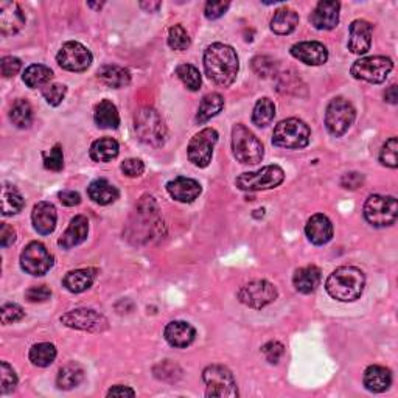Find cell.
<instances>
[{"mask_svg": "<svg viewBox=\"0 0 398 398\" xmlns=\"http://www.w3.org/2000/svg\"><path fill=\"white\" fill-rule=\"evenodd\" d=\"M204 71L208 80L213 81L216 86H230L240 71L236 52L230 45L221 43L208 45L204 53Z\"/></svg>", "mask_w": 398, "mask_h": 398, "instance_id": "6da1fadb", "label": "cell"}, {"mask_svg": "<svg viewBox=\"0 0 398 398\" xmlns=\"http://www.w3.org/2000/svg\"><path fill=\"white\" fill-rule=\"evenodd\" d=\"M364 272L355 266H341L327 278L325 288L333 299L339 302H353L364 291Z\"/></svg>", "mask_w": 398, "mask_h": 398, "instance_id": "7a4b0ae2", "label": "cell"}, {"mask_svg": "<svg viewBox=\"0 0 398 398\" xmlns=\"http://www.w3.org/2000/svg\"><path fill=\"white\" fill-rule=\"evenodd\" d=\"M134 129L137 137L145 145L159 148L166 141V127L156 109L142 108L138 109L134 118Z\"/></svg>", "mask_w": 398, "mask_h": 398, "instance_id": "3957f363", "label": "cell"}, {"mask_svg": "<svg viewBox=\"0 0 398 398\" xmlns=\"http://www.w3.org/2000/svg\"><path fill=\"white\" fill-rule=\"evenodd\" d=\"M311 131L308 125L299 118H286L274 128L272 143L286 150H302L310 143Z\"/></svg>", "mask_w": 398, "mask_h": 398, "instance_id": "277c9868", "label": "cell"}, {"mask_svg": "<svg viewBox=\"0 0 398 398\" xmlns=\"http://www.w3.org/2000/svg\"><path fill=\"white\" fill-rule=\"evenodd\" d=\"M232 150L241 164H258L264 156L263 143L244 125H235L232 129Z\"/></svg>", "mask_w": 398, "mask_h": 398, "instance_id": "5b68a950", "label": "cell"}, {"mask_svg": "<svg viewBox=\"0 0 398 398\" xmlns=\"http://www.w3.org/2000/svg\"><path fill=\"white\" fill-rule=\"evenodd\" d=\"M285 173L278 165H266L258 171L243 173L236 178L235 184L243 192H262L271 190L283 183Z\"/></svg>", "mask_w": 398, "mask_h": 398, "instance_id": "8992f818", "label": "cell"}, {"mask_svg": "<svg viewBox=\"0 0 398 398\" xmlns=\"http://www.w3.org/2000/svg\"><path fill=\"white\" fill-rule=\"evenodd\" d=\"M398 216V202L394 197L372 194L364 204V218L375 227H388L395 225Z\"/></svg>", "mask_w": 398, "mask_h": 398, "instance_id": "52a82bcc", "label": "cell"}, {"mask_svg": "<svg viewBox=\"0 0 398 398\" xmlns=\"http://www.w3.org/2000/svg\"><path fill=\"white\" fill-rule=\"evenodd\" d=\"M202 378L207 386V397H221V398H234L239 397L235 378L230 370L225 366L213 364L206 367Z\"/></svg>", "mask_w": 398, "mask_h": 398, "instance_id": "ba28073f", "label": "cell"}, {"mask_svg": "<svg viewBox=\"0 0 398 398\" xmlns=\"http://www.w3.org/2000/svg\"><path fill=\"white\" fill-rule=\"evenodd\" d=\"M356 117V111L350 101L346 99H334L330 101L325 111V127L328 132L336 137L344 136L352 127Z\"/></svg>", "mask_w": 398, "mask_h": 398, "instance_id": "9c48e42d", "label": "cell"}, {"mask_svg": "<svg viewBox=\"0 0 398 398\" xmlns=\"http://www.w3.org/2000/svg\"><path fill=\"white\" fill-rule=\"evenodd\" d=\"M394 62L386 57H369L355 61L352 66V75L356 80H364L372 85H380L386 81L389 73L392 72Z\"/></svg>", "mask_w": 398, "mask_h": 398, "instance_id": "30bf717a", "label": "cell"}, {"mask_svg": "<svg viewBox=\"0 0 398 398\" xmlns=\"http://www.w3.org/2000/svg\"><path fill=\"white\" fill-rule=\"evenodd\" d=\"M216 142H218V132L213 128H206L199 131L194 136L190 143H188L187 155L193 165L199 166V169H206L208 164L212 162L213 148Z\"/></svg>", "mask_w": 398, "mask_h": 398, "instance_id": "8fae6325", "label": "cell"}, {"mask_svg": "<svg viewBox=\"0 0 398 398\" xmlns=\"http://www.w3.org/2000/svg\"><path fill=\"white\" fill-rule=\"evenodd\" d=\"M20 266L30 276H44L53 266V255L43 243L33 241L20 254Z\"/></svg>", "mask_w": 398, "mask_h": 398, "instance_id": "7c38bea8", "label": "cell"}, {"mask_svg": "<svg viewBox=\"0 0 398 398\" xmlns=\"http://www.w3.org/2000/svg\"><path fill=\"white\" fill-rule=\"evenodd\" d=\"M277 299L276 286L268 280H254L244 285L239 291V300L249 308L260 310Z\"/></svg>", "mask_w": 398, "mask_h": 398, "instance_id": "4fadbf2b", "label": "cell"}, {"mask_svg": "<svg viewBox=\"0 0 398 398\" xmlns=\"http://www.w3.org/2000/svg\"><path fill=\"white\" fill-rule=\"evenodd\" d=\"M61 322L69 328L89 333H101L108 328V319L90 308H78L62 314Z\"/></svg>", "mask_w": 398, "mask_h": 398, "instance_id": "5bb4252c", "label": "cell"}, {"mask_svg": "<svg viewBox=\"0 0 398 398\" xmlns=\"http://www.w3.org/2000/svg\"><path fill=\"white\" fill-rule=\"evenodd\" d=\"M57 61L62 69L69 72H85L92 64V53L83 44L69 41L61 47Z\"/></svg>", "mask_w": 398, "mask_h": 398, "instance_id": "9a60e30c", "label": "cell"}, {"mask_svg": "<svg viewBox=\"0 0 398 398\" xmlns=\"http://www.w3.org/2000/svg\"><path fill=\"white\" fill-rule=\"evenodd\" d=\"M341 3L333 0H322L311 13L310 22L318 30H333L339 22Z\"/></svg>", "mask_w": 398, "mask_h": 398, "instance_id": "2e32d148", "label": "cell"}, {"mask_svg": "<svg viewBox=\"0 0 398 398\" xmlns=\"http://www.w3.org/2000/svg\"><path fill=\"white\" fill-rule=\"evenodd\" d=\"M291 55L306 66H322L328 59V50L316 41H306L291 47Z\"/></svg>", "mask_w": 398, "mask_h": 398, "instance_id": "e0dca14e", "label": "cell"}, {"mask_svg": "<svg viewBox=\"0 0 398 398\" xmlns=\"http://www.w3.org/2000/svg\"><path fill=\"white\" fill-rule=\"evenodd\" d=\"M25 25V16L16 2L0 3V31L3 36L16 34Z\"/></svg>", "mask_w": 398, "mask_h": 398, "instance_id": "ac0fdd59", "label": "cell"}, {"mask_svg": "<svg viewBox=\"0 0 398 398\" xmlns=\"http://www.w3.org/2000/svg\"><path fill=\"white\" fill-rule=\"evenodd\" d=\"M372 25L367 20H353L350 25V36H348V50L355 55H364L372 45Z\"/></svg>", "mask_w": 398, "mask_h": 398, "instance_id": "d6986e66", "label": "cell"}, {"mask_svg": "<svg viewBox=\"0 0 398 398\" xmlns=\"http://www.w3.org/2000/svg\"><path fill=\"white\" fill-rule=\"evenodd\" d=\"M57 220H58L57 208H55V206L50 204V202L43 201L34 206L31 213V221H33V227L38 234L50 235L55 227H57Z\"/></svg>", "mask_w": 398, "mask_h": 398, "instance_id": "ffe728a7", "label": "cell"}, {"mask_svg": "<svg viewBox=\"0 0 398 398\" xmlns=\"http://www.w3.org/2000/svg\"><path fill=\"white\" fill-rule=\"evenodd\" d=\"M166 192L170 193L173 199L179 202H193L194 199L199 198L202 188L198 180L180 176L166 184Z\"/></svg>", "mask_w": 398, "mask_h": 398, "instance_id": "44dd1931", "label": "cell"}, {"mask_svg": "<svg viewBox=\"0 0 398 398\" xmlns=\"http://www.w3.org/2000/svg\"><path fill=\"white\" fill-rule=\"evenodd\" d=\"M305 234L313 244L322 246V244H327L333 239V225L322 213L313 215L308 222H306Z\"/></svg>", "mask_w": 398, "mask_h": 398, "instance_id": "7402d4cb", "label": "cell"}, {"mask_svg": "<svg viewBox=\"0 0 398 398\" xmlns=\"http://www.w3.org/2000/svg\"><path fill=\"white\" fill-rule=\"evenodd\" d=\"M197 338V330L184 320H173L165 327V339L171 347L187 348Z\"/></svg>", "mask_w": 398, "mask_h": 398, "instance_id": "603a6c76", "label": "cell"}, {"mask_svg": "<svg viewBox=\"0 0 398 398\" xmlns=\"http://www.w3.org/2000/svg\"><path fill=\"white\" fill-rule=\"evenodd\" d=\"M87 234H89V221L86 216L78 215L71 221L67 230L58 240V244L62 249H72L75 246H78V244H81L83 241H86Z\"/></svg>", "mask_w": 398, "mask_h": 398, "instance_id": "cb8c5ba5", "label": "cell"}, {"mask_svg": "<svg viewBox=\"0 0 398 398\" xmlns=\"http://www.w3.org/2000/svg\"><path fill=\"white\" fill-rule=\"evenodd\" d=\"M392 384V374L383 366H370L364 372V386L370 392L380 394L388 390Z\"/></svg>", "mask_w": 398, "mask_h": 398, "instance_id": "d4e9b609", "label": "cell"}, {"mask_svg": "<svg viewBox=\"0 0 398 398\" xmlns=\"http://www.w3.org/2000/svg\"><path fill=\"white\" fill-rule=\"evenodd\" d=\"M89 198L92 199L95 204L108 206L113 204L118 199V190L117 187L113 185L106 179H97L87 188Z\"/></svg>", "mask_w": 398, "mask_h": 398, "instance_id": "484cf974", "label": "cell"}, {"mask_svg": "<svg viewBox=\"0 0 398 398\" xmlns=\"http://www.w3.org/2000/svg\"><path fill=\"white\" fill-rule=\"evenodd\" d=\"M94 120L101 129H115L120 125V115L113 101L103 100L95 106Z\"/></svg>", "mask_w": 398, "mask_h": 398, "instance_id": "4316f807", "label": "cell"}, {"mask_svg": "<svg viewBox=\"0 0 398 398\" xmlns=\"http://www.w3.org/2000/svg\"><path fill=\"white\" fill-rule=\"evenodd\" d=\"M292 283L294 288L302 292V294H310L318 288L320 283V269L318 266H305L296 271L294 277H292Z\"/></svg>", "mask_w": 398, "mask_h": 398, "instance_id": "83f0119b", "label": "cell"}, {"mask_svg": "<svg viewBox=\"0 0 398 398\" xmlns=\"http://www.w3.org/2000/svg\"><path fill=\"white\" fill-rule=\"evenodd\" d=\"M94 280H95V269H76L67 272L64 280H62V285L66 286L67 291L78 294V292L89 290L90 286H92Z\"/></svg>", "mask_w": 398, "mask_h": 398, "instance_id": "f1b7e54d", "label": "cell"}, {"mask_svg": "<svg viewBox=\"0 0 398 398\" xmlns=\"http://www.w3.org/2000/svg\"><path fill=\"white\" fill-rule=\"evenodd\" d=\"M99 80L106 85L108 87H114V89H120V87H127L131 83V73L123 69L120 66H103L99 71Z\"/></svg>", "mask_w": 398, "mask_h": 398, "instance_id": "f546056e", "label": "cell"}, {"mask_svg": "<svg viewBox=\"0 0 398 398\" xmlns=\"http://www.w3.org/2000/svg\"><path fill=\"white\" fill-rule=\"evenodd\" d=\"M299 25V15L294 10L290 8H280L276 11L274 17L271 20V30L276 34H290L296 30V27Z\"/></svg>", "mask_w": 398, "mask_h": 398, "instance_id": "4dcf8cb0", "label": "cell"}, {"mask_svg": "<svg viewBox=\"0 0 398 398\" xmlns=\"http://www.w3.org/2000/svg\"><path fill=\"white\" fill-rule=\"evenodd\" d=\"M118 151H120V146L115 138L104 137L100 141H95L90 146V157L95 162H109L118 156Z\"/></svg>", "mask_w": 398, "mask_h": 398, "instance_id": "1f68e13d", "label": "cell"}, {"mask_svg": "<svg viewBox=\"0 0 398 398\" xmlns=\"http://www.w3.org/2000/svg\"><path fill=\"white\" fill-rule=\"evenodd\" d=\"M222 108H225V99H222L220 94H216V92L207 94L199 104V109H198V114H197V122L199 125L208 122L215 115H218L222 111Z\"/></svg>", "mask_w": 398, "mask_h": 398, "instance_id": "d6a6232c", "label": "cell"}, {"mask_svg": "<svg viewBox=\"0 0 398 398\" xmlns=\"http://www.w3.org/2000/svg\"><path fill=\"white\" fill-rule=\"evenodd\" d=\"M83 380H85V370H83L80 364L71 362V364H66L64 367H61L58 378H57V384H58V388L62 390H71L78 386Z\"/></svg>", "mask_w": 398, "mask_h": 398, "instance_id": "836d02e7", "label": "cell"}, {"mask_svg": "<svg viewBox=\"0 0 398 398\" xmlns=\"http://www.w3.org/2000/svg\"><path fill=\"white\" fill-rule=\"evenodd\" d=\"M25 201L22 194L17 192L16 187L10 184H3L2 187V215L11 216L22 211Z\"/></svg>", "mask_w": 398, "mask_h": 398, "instance_id": "e575fe53", "label": "cell"}, {"mask_svg": "<svg viewBox=\"0 0 398 398\" xmlns=\"http://www.w3.org/2000/svg\"><path fill=\"white\" fill-rule=\"evenodd\" d=\"M22 78L27 86L31 89H36L41 86H47L48 83H50V80L53 78V72H52V69H48L47 66L33 64L25 69Z\"/></svg>", "mask_w": 398, "mask_h": 398, "instance_id": "d590c367", "label": "cell"}, {"mask_svg": "<svg viewBox=\"0 0 398 398\" xmlns=\"http://www.w3.org/2000/svg\"><path fill=\"white\" fill-rule=\"evenodd\" d=\"M30 361L38 367H47L57 358V348L50 342H39L30 348Z\"/></svg>", "mask_w": 398, "mask_h": 398, "instance_id": "8d00e7d4", "label": "cell"}, {"mask_svg": "<svg viewBox=\"0 0 398 398\" xmlns=\"http://www.w3.org/2000/svg\"><path fill=\"white\" fill-rule=\"evenodd\" d=\"M10 118L13 125H16L20 129L30 128L33 123V109L30 103L25 100H17L10 111Z\"/></svg>", "mask_w": 398, "mask_h": 398, "instance_id": "74e56055", "label": "cell"}, {"mask_svg": "<svg viewBox=\"0 0 398 398\" xmlns=\"http://www.w3.org/2000/svg\"><path fill=\"white\" fill-rule=\"evenodd\" d=\"M276 117V104L272 103L269 99H262L258 100L255 108H254V113H253V122L254 125L260 128L268 127L271 125V122L274 120Z\"/></svg>", "mask_w": 398, "mask_h": 398, "instance_id": "f35d334b", "label": "cell"}, {"mask_svg": "<svg viewBox=\"0 0 398 398\" xmlns=\"http://www.w3.org/2000/svg\"><path fill=\"white\" fill-rule=\"evenodd\" d=\"M176 75H178V78L187 86V89L193 90V92L199 90L202 80H201V73L197 67L192 64H180L176 69Z\"/></svg>", "mask_w": 398, "mask_h": 398, "instance_id": "ab89813d", "label": "cell"}, {"mask_svg": "<svg viewBox=\"0 0 398 398\" xmlns=\"http://www.w3.org/2000/svg\"><path fill=\"white\" fill-rule=\"evenodd\" d=\"M190 36L185 31V29L183 25H173L170 31H169V45L173 48V50H187L190 47Z\"/></svg>", "mask_w": 398, "mask_h": 398, "instance_id": "60d3db41", "label": "cell"}, {"mask_svg": "<svg viewBox=\"0 0 398 398\" xmlns=\"http://www.w3.org/2000/svg\"><path fill=\"white\" fill-rule=\"evenodd\" d=\"M17 386V375L13 367L6 361L0 364V392L8 394L13 392Z\"/></svg>", "mask_w": 398, "mask_h": 398, "instance_id": "b9f144b4", "label": "cell"}, {"mask_svg": "<svg viewBox=\"0 0 398 398\" xmlns=\"http://www.w3.org/2000/svg\"><path fill=\"white\" fill-rule=\"evenodd\" d=\"M397 152H398L397 137L389 138V141L383 145V150L380 152V162L383 165L389 166V169H397V166H398Z\"/></svg>", "mask_w": 398, "mask_h": 398, "instance_id": "7bdbcfd3", "label": "cell"}, {"mask_svg": "<svg viewBox=\"0 0 398 398\" xmlns=\"http://www.w3.org/2000/svg\"><path fill=\"white\" fill-rule=\"evenodd\" d=\"M44 166L50 171H61L64 166V156L59 145H55L50 152H44Z\"/></svg>", "mask_w": 398, "mask_h": 398, "instance_id": "ee69618b", "label": "cell"}, {"mask_svg": "<svg viewBox=\"0 0 398 398\" xmlns=\"http://www.w3.org/2000/svg\"><path fill=\"white\" fill-rule=\"evenodd\" d=\"M67 92V87L62 85H47L43 87V97L50 106H58L62 103Z\"/></svg>", "mask_w": 398, "mask_h": 398, "instance_id": "f6af8a7d", "label": "cell"}, {"mask_svg": "<svg viewBox=\"0 0 398 398\" xmlns=\"http://www.w3.org/2000/svg\"><path fill=\"white\" fill-rule=\"evenodd\" d=\"M276 61L269 57H255L253 59V71L258 76H271L276 72Z\"/></svg>", "mask_w": 398, "mask_h": 398, "instance_id": "bcb514c9", "label": "cell"}, {"mask_svg": "<svg viewBox=\"0 0 398 398\" xmlns=\"http://www.w3.org/2000/svg\"><path fill=\"white\" fill-rule=\"evenodd\" d=\"M2 324L8 325L13 322H17V320L22 319L25 316V311L22 310V306H19L17 304H5L2 306Z\"/></svg>", "mask_w": 398, "mask_h": 398, "instance_id": "7dc6e473", "label": "cell"}, {"mask_svg": "<svg viewBox=\"0 0 398 398\" xmlns=\"http://www.w3.org/2000/svg\"><path fill=\"white\" fill-rule=\"evenodd\" d=\"M262 352L264 355V358L268 360V362H271V364H277L285 353V347L283 344H280V342L271 341L262 347Z\"/></svg>", "mask_w": 398, "mask_h": 398, "instance_id": "c3c4849f", "label": "cell"}, {"mask_svg": "<svg viewBox=\"0 0 398 398\" xmlns=\"http://www.w3.org/2000/svg\"><path fill=\"white\" fill-rule=\"evenodd\" d=\"M22 69V61L16 57H5L0 61V71H2V75L5 78H11L20 72Z\"/></svg>", "mask_w": 398, "mask_h": 398, "instance_id": "681fc988", "label": "cell"}, {"mask_svg": "<svg viewBox=\"0 0 398 398\" xmlns=\"http://www.w3.org/2000/svg\"><path fill=\"white\" fill-rule=\"evenodd\" d=\"M52 297V291L47 288L45 285H39V286H33L29 291L25 292V299L29 300L31 304H39V302H45Z\"/></svg>", "mask_w": 398, "mask_h": 398, "instance_id": "f907efd6", "label": "cell"}, {"mask_svg": "<svg viewBox=\"0 0 398 398\" xmlns=\"http://www.w3.org/2000/svg\"><path fill=\"white\" fill-rule=\"evenodd\" d=\"M122 171L127 174L129 178H138L142 176L143 171H145V165L141 159H127L125 162L122 164Z\"/></svg>", "mask_w": 398, "mask_h": 398, "instance_id": "816d5d0a", "label": "cell"}, {"mask_svg": "<svg viewBox=\"0 0 398 398\" xmlns=\"http://www.w3.org/2000/svg\"><path fill=\"white\" fill-rule=\"evenodd\" d=\"M229 6H230L229 2H207L206 10H204L206 17L211 20L218 19L229 10Z\"/></svg>", "mask_w": 398, "mask_h": 398, "instance_id": "f5cc1de1", "label": "cell"}, {"mask_svg": "<svg viewBox=\"0 0 398 398\" xmlns=\"http://www.w3.org/2000/svg\"><path fill=\"white\" fill-rule=\"evenodd\" d=\"M362 184H364V176L355 171L344 174L341 179V185L344 188H348V190H356V188H360Z\"/></svg>", "mask_w": 398, "mask_h": 398, "instance_id": "db71d44e", "label": "cell"}, {"mask_svg": "<svg viewBox=\"0 0 398 398\" xmlns=\"http://www.w3.org/2000/svg\"><path fill=\"white\" fill-rule=\"evenodd\" d=\"M15 241H16L15 229L6 225V222H2V226H0V246L8 248L10 244H13Z\"/></svg>", "mask_w": 398, "mask_h": 398, "instance_id": "11a10c76", "label": "cell"}, {"mask_svg": "<svg viewBox=\"0 0 398 398\" xmlns=\"http://www.w3.org/2000/svg\"><path fill=\"white\" fill-rule=\"evenodd\" d=\"M59 201L62 204L67 206V207H73V206H78L81 202V197L78 192H73V190H64L59 193Z\"/></svg>", "mask_w": 398, "mask_h": 398, "instance_id": "9f6ffc18", "label": "cell"}, {"mask_svg": "<svg viewBox=\"0 0 398 398\" xmlns=\"http://www.w3.org/2000/svg\"><path fill=\"white\" fill-rule=\"evenodd\" d=\"M134 395H136L134 390L128 386H120V384H118V386L111 388L108 392V397H134Z\"/></svg>", "mask_w": 398, "mask_h": 398, "instance_id": "6f0895ef", "label": "cell"}, {"mask_svg": "<svg viewBox=\"0 0 398 398\" xmlns=\"http://www.w3.org/2000/svg\"><path fill=\"white\" fill-rule=\"evenodd\" d=\"M384 99H386V101H389L390 104H397V101H398L397 86H390V87L386 90V94H384Z\"/></svg>", "mask_w": 398, "mask_h": 398, "instance_id": "680465c9", "label": "cell"}, {"mask_svg": "<svg viewBox=\"0 0 398 398\" xmlns=\"http://www.w3.org/2000/svg\"><path fill=\"white\" fill-rule=\"evenodd\" d=\"M141 6H142L143 10L152 13V11H156V10L160 8V2H150V3L148 2H142Z\"/></svg>", "mask_w": 398, "mask_h": 398, "instance_id": "91938a15", "label": "cell"}, {"mask_svg": "<svg viewBox=\"0 0 398 398\" xmlns=\"http://www.w3.org/2000/svg\"><path fill=\"white\" fill-rule=\"evenodd\" d=\"M90 8H101L103 3H89Z\"/></svg>", "mask_w": 398, "mask_h": 398, "instance_id": "94428289", "label": "cell"}]
</instances>
